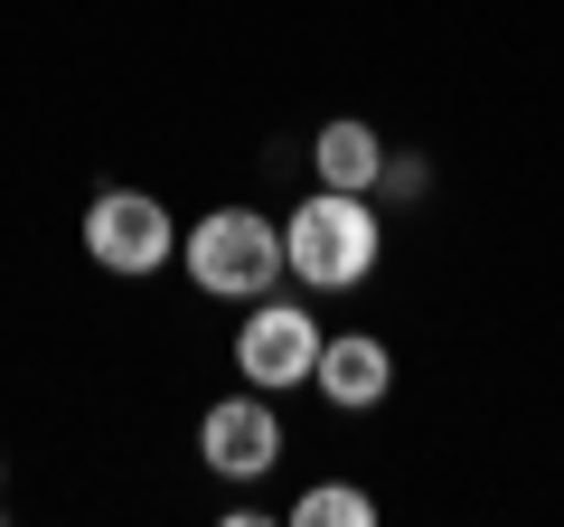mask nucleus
Returning <instances> with one entry per match:
<instances>
[{"label":"nucleus","instance_id":"obj_1","mask_svg":"<svg viewBox=\"0 0 564 527\" xmlns=\"http://www.w3.org/2000/svg\"><path fill=\"white\" fill-rule=\"evenodd\" d=\"M282 264H292L311 292L367 283V273H377V207H367L358 189H321V198H302L292 226H282Z\"/></svg>","mask_w":564,"mask_h":527},{"label":"nucleus","instance_id":"obj_2","mask_svg":"<svg viewBox=\"0 0 564 527\" xmlns=\"http://www.w3.org/2000/svg\"><path fill=\"white\" fill-rule=\"evenodd\" d=\"M180 255H188V283L217 292V302H263L282 283V226L254 207H207L180 236Z\"/></svg>","mask_w":564,"mask_h":527},{"label":"nucleus","instance_id":"obj_3","mask_svg":"<svg viewBox=\"0 0 564 527\" xmlns=\"http://www.w3.org/2000/svg\"><path fill=\"white\" fill-rule=\"evenodd\" d=\"M85 255L104 264V273H161L170 255H180V226H170V207L151 198V189H104L95 207H85Z\"/></svg>","mask_w":564,"mask_h":527},{"label":"nucleus","instance_id":"obj_4","mask_svg":"<svg viewBox=\"0 0 564 527\" xmlns=\"http://www.w3.org/2000/svg\"><path fill=\"white\" fill-rule=\"evenodd\" d=\"M311 367H321V321L302 302L263 292V311H245V330H236V377L245 386H311Z\"/></svg>","mask_w":564,"mask_h":527},{"label":"nucleus","instance_id":"obj_5","mask_svg":"<svg viewBox=\"0 0 564 527\" xmlns=\"http://www.w3.org/2000/svg\"><path fill=\"white\" fill-rule=\"evenodd\" d=\"M198 462L217 471V481H263V471L282 462V415L263 406V396H226V406H207Z\"/></svg>","mask_w":564,"mask_h":527},{"label":"nucleus","instance_id":"obj_6","mask_svg":"<svg viewBox=\"0 0 564 527\" xmlns=\"http://www.w3.org/2000/svg\"><path fill=\"white\" fill-rule=\"evenodd\" d=\"M311 386H321L329 406L367 415V406H386V386H395V358H386V340L348 330V340H321V367H311Z\"/></svg>","mask_w":564,"mask_h":527},{"label":"nucleus","instance_id":"obj_7","mask_svg":"<svg viewBox=\"0 0 564 527\" xmlns=\"http://www.w3.org/2000/svg\"><path fill=\"white\" fill-rule=\"evenodd\" d=\"M311 170H321V189H377L386 180V142L367 132V122H329L321 132V151H311Z\"/></svg>","mask_w":564,"mask_h":527},{"label":"nucleus","instance_id":"obj_8","mask_svg":"<svg viewBox=\"0 0 564 527\" xmlns=\"http://www.w3.org/2000/svg\"><path fill=\"white\" fill-rule=\"evenodd\" d=\"M377 518V499L367 490H348V481H321V490H302L292 499V527H367Z\"/></svg>","mask_w":564,"mask_h":527}]
</instances>
